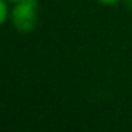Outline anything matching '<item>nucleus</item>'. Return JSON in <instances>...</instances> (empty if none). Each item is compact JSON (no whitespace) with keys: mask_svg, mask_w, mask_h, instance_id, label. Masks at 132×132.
<instances>
[{"mask_svg":"<svg viewBox=\"0 0 132 132\" xmlns=\"http://www.w3.org/2000/svg\"><path fill=\"white\" fill-rule=\"evenodd\" d=\"M10 9V21L20 33H31L38 23L37 0H19Z\"/></svg>","mask_w":132,"mask_h":132,"instance_id":"nucleus-1","label":"nucleus"},{"mask_svg":"<svg viewBox=\"0 0 132 132\" xmlns=\"http://www.w3.org/2000/svg\"><path fill=\"white\" fill-rule=\"evenodd\" d=\"M7 3V0H0V26L10 20V9Z\"/></svg>","mask_w":132,"mask_h":132,"instance_id":"nucleus-2","label":"nucleus"},{"mask_svg":"<svg viewBox=\"0 0 132 132\" xmlns=\"http://www.w3.org/2000/svg\"><path fill=\"white\" fill-rule=\"evenodd\" d=\"M98 3L104 4V6H114V4L119 3L121 0H97Z\"/></svg>","mask_w":132,"mask_h":132,"instance_id":"nucleus-3","label":"nucleus"},{"mask_svg":"<svg viewBox=\"0 0 132 132\" xmlns=\"http://www.w3.org/2000/svg\"><path fill=\"white\" fill-rule=\"evenodd\" d=\"M9 3H16V2H19V0H7Z\"/></svg>","mask_w":132,"mask_h":132,"instance_id":"nucleus-4","label":"nucleus"}]
</instances>
